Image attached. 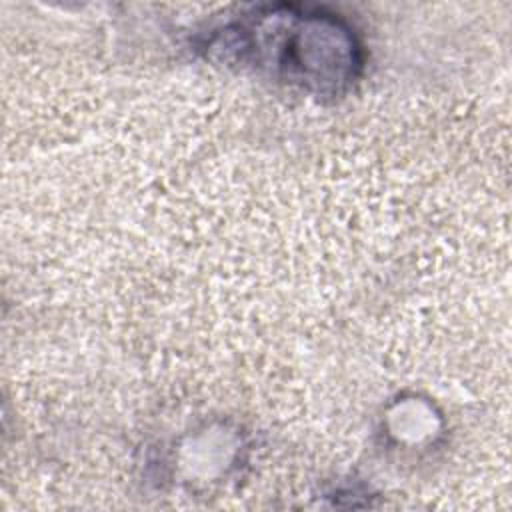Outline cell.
<instances>
[{"label": "cell", "mask_w": 512, "mask_h": 512, "mask_svg": "<svg viewBox=\"0 0 512 512\" xmlns=\"http://www.w3.org/2000/svg\"><path fill=\"white\" fill-rule=\"evenodd\" d=\"M260 18L240 24L242 52L274 66L286 80L328 88L354 78L356 44L338 20L292 6L270 8Z\"/></svg>", "instance_id": "1"}]
</instances>
